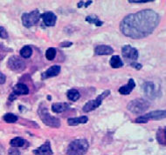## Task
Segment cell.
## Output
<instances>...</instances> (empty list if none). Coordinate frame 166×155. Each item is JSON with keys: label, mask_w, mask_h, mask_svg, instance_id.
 <instances>
[{"label": "cell", "mask_w": 166, "mask_h": 155, "mask_svg": "<svg viewBox=\"0 0 166 155\" xmlns=\"http://www.w3.org/2000/svg\"><path fill=\"white\" fill-rule=\"evenodd\" d=\"M160 16L153 10H143L124 17L120 23L122 33L134 39H144L158 26Z\"/></svg>", "instance_id": "6da1fadb"}, {"label": "cell", "mask_w": 166, "mask_h": 155, "mask_svg": "<svg viewBox=\"0 0 166 155\" xmlns=\"http://www.w3.org/2000/svg\"><path fill=\"white\" fill-rule=\"evenodd\" d=\"M38 114L40 116V119L42 120V122L48 126L54 127V128H58L60 126V119L56 117L50 115L47 105L44 103H41L40 105V106L38 108Z\"/></svg>", "instance_id": "7a4b0ae2"}, {"label": "cell", "mask_w": 166, "mask_h": 155, "mask_svg": "<svg viewBox=\"0 0 166 155\" xmlns=\"http://www.w3.org/2000/svg\"><path fill=\"white\" fill-rule=\"evenodd\" d=\"M89 148L86 140H75L69 144L66 148L67 155H85Z\"/></svg>", "instance_id": "3957f363"}, {"label": "cell", "mask_w": 166, "mask_h": 155, "mask_svg": "<svg viewBox=\"0 0 166 155\" xmlns=\"http://www.w3.org/2000/svg\"><path fill=\"white\" fill-rule=\"evenodd\" d=\"M150 103L143 98H136L131 100L127 105V109L134 114H141L149 109Z\"/></svg>", "instance_id": "277c9868"}, {"label": "cell", "mask_w": 166, "mask_h": 155, "mask_svg": "<svg viewBox=\"0 0 166 155\" xmlns=\"http://www.w3.org/2000/svg\"><path fill=\"white\" fill-rule=\"evenodd\" d=\"M110 94V91L106 90L104 91L101 94L98 95L95 99H92V100H89L88 102H87L83 108H82V111L84 112H92V111L95 110L96 108H98L100 105L102 103V100L107 98L108 95Z\"/></svg>", "instance_id": "5b68a950"}, {"label": "cell", "mask_w": 166, "mask_h": 155, "mask_svg": "<svg viewBox=\"0 0 166 155\" xmlns=\"http://www.w3.org/2000/svg\"><path fill=\"white\" fill-rule=\"evenodd\" d=\"M40 19V12L39 10H34L29 13H24L22 15V24L26 28L38 25Z\"/></svg>", "instance_id": "8992f818"}, {"label": "cell", "mask_w": 166, "mask_h": 155, "mask_svg": "<svg viewBox=\"0 0 166 155\" xmlns=\"http://www.w3.org/2000/svg\"><path fill=\"white\" fill-rule=\"evenodd\" d=\"M166 112L164 111H153L150 112V113H147L145 115L138 117L137 119H136L135 122L138 123V124H145L149 122V120L153 119V120H159L163 119L165 118Z\"/></svg>", "instance_id": "52a82bcc"}, {"label": "cell", "mask_w": 166, "mask_h": 155, "mask_svg": "<svg viewBox=\"0 0 166 155\" xmlns=\"http://www.w3.org/2000/svg\"><path fill=\"white\" fill-rule=\"evenodd\" d=\"M7 65H8L9 69H11L13 71H17V72L23 71L26 69V66L25 61L19 56H12L8 59Z\"/></svg>", "instance_id": "ba28073f"}, {"label": "cell", "mask_w": 166, "mask_h": 155, "mask_svg": "<svg viewBox=\"0 0 166 155\" xmlns=\"http://www.w3.org/2000/svg\"><path fill=\"white\" fill-rule=\"evenodd\" d=\"M122 55L128 62H135L138 58V51L131 45H126L122 48Z\"/></svg>", "instance_id": "9c48e42d"}, {"label": "cell", "mask_w": 166, "mask_h": 155, "mask_svg": "<svg viewBox=\"0 0 166 155\" xmlns=\"http://www.w3.org/2000/svg\"><path fill=\"white\" fill-rule=\"evenodd\" d=\"M143 92L145 93L147 97H149L150 98H155L157 97V87L155 84L153 82H145L144 84H143Z\"/></svg>", "instance_id": "30bf717a"}, {"label": "cell", "mask_w": 166, "mask_h": 155, "mask_svg": "<svg viewBox=\"0 0 166 155\" xmlns=\"http://www.w3.org/2000/svg\"><path fill=\"white\" fill-rule=\"evenodd\" d=\"M33 153L35 155H53V152L51 147V144L49 140H47L40 147L34 149Z\"/></svg>", "instance_id": "8fae6325"}, {"label": "cell", "mask_w": 166, "mask_h": 155, "mask_svg": "<svg viewBox=\"0 0 166 155\" xmlns=\"http://www.w3.org/2000/svg\"><path fill=\"white\" fill-rule=\"evenodd\" d=\"M60 72V65H53L51 67H49L47 71H44L41 75V78L42 79H47L49 78H53L59 75V73Z\"/></svg>", "instance_id": "7c38bea8"}, {"label": "cell", "mask_w": 166, "mask_h": 155, "mask_svg": "<svg viewBox=\"0 0 166 155\" xmlns=\"http://www.w3.org/2000/svg\"><path fill=\"white\" fill-rule=\"evenodd\" d=\"M44 24L47 26H54L57 21V17L53 12H46L40 15Z\"/></svg>", "instance_id": "4fadbf2b"}, {"label": "cell", "mask_w": 166, "mask_h": 155, "mask_svg": "<svg viewBox=\"0 0 166 155\" xmlns=\"http://www.w3.org/2000/svg\"><path fill=\"white\" fill-rule=\"evenodd\" d=\"M94 52L96 55H110L114 52V49L109 45H101L95 47Z\"/></svg>", "instance_id": "5bb4252c"}, {"label": "cell", "mask_w": 166, "mask_h": 155, "mask_svg": "<svg viewBox=\"0 0 166 155\" xmlns=\"http://www.w3.org/2000/svg\"><path fill=\"white\" fill-rule=\"evenodd\" d=\"M135 87H136V83H135L134 79L133 78H129L128 84L122 86V87H120L118 91L122 95H129Z\"/></svg>", "instance_id": "9a60e30c"}, {"label": "cell", "mask_w": 166, "mask_h": 155, "mask_svg": "<svg viewBox=\"0 0 166 155\" xmlns=\"http://www.w3.org/2000/svg\"><path fill=\"white\" fill-rule=\"evenodd\" d=\"M16 96L19 95H27L29 93V88L27 87L26 84H23V83H19V84H15L13 86V91Z\"/></svg>", "instance_id": "2e32d148"}, {"label": "cell", "mask_w": 166, "mask_h": 155, "mask_svg": "<svg viewBox=\"0 0 166 155\" xmlns=\"http://www.w3.org/2000/svg\"><path fill=\"white\" fill-rule=\"evenodd\" d=\"M88 121V118L87 116H80L77 118H70L67 119V124L71 126H75L80 124H86Z\"/></svg>", "instance_id": "e0dca14e"}, {"label": "cell", "mask_w": 166, "mask_h": 155, "mask_svg": "<svg viewBox=\"0 0 166 155\" xmlns=\"http://www.w3.org/2000/svg\"><path fill=\"white\" fill-rule=\"evenodd\" d=\"M69 108V105L67 103H53L52 105V110L56 113L63 112Z\"/></svg>", "instance_id": "ac0fdd59"}, {"label": "cell", "mask_w": 166, "mask_h": 155, "mask_svg": "<svg viewBox=\"0 0 166 155\" xmlns=\"http://www.w3.org/2000/svg\"><path fill=\"white\" fill-rule=\"evenodd\" d=\"M28 142L25 139H23L21 137H16L10 141V145L14 148H17V147H24L25 145Z\"/></svg>", "instance_id": "d6986e66"}, {"label": "cell", "mask_w": 166, "mask_h": 155, "mask_svg": "<svg viewBox=\"0 0 166 155\" xmlns=\"http://www.w3.org/2000/svg\"><path fill=\"white\" fill-rule=\"evenodd\" d=\"M109 64L111 65V67H113V68H120V67L123 66V62L122 61V59L118 55H115L110 58Z\"/></svg>", "instance_id": "ffe728a7"}, {"label": "cell", "mask_w": 166, "mask_h": 155, "mask_svg": "<svg viewBox=\"0 0 166 155\" xmlns=\"http://www.w3.org/2000/svg\"><path fill=\"white\" fill-rule=\"evenodd\" d=\"M87 23H89V24H94V25H95L96 26H101L103 25V22L102 21H101L99 19V18L96 16V15H88V16H87L86 19H85Z\"/></svg>", "instance_id": "44dd1931"}, {"label": "cell", "mask_w": 166, "mask_h": 155, "mask_svg": "<svg viewBox=\"0 0 166 155\" xmlns=\"http://www.w3.org/2000/svg\"><path fill=\"white\" fill-rule=\"evenodd\" d=\"M165 127L162 128L160 127L157 133V141L161 144V145H164L165 146L166 143V140H165V131H166Z\"/></svg>", "instance_id": "7402d4cb"}, {"label": "cell", "mask_w": 166, "mask_h": 155, "mask_svg": "<svg viewBox=\"0 0 166 155\" xmlns=\"http://www.w3.org/2000/svg\"><path fill=\"white\" fill-rule=\"evenodd\" d=\"M66 96L68 98V99H70L72 101H76L80 98V94L76 89H70V90L67 91Z\"/></svg>", "instance_id": "603a6c76"}, {"label": "cell", "mask_w": 166, "mask_h": 155, "mask_svg": "<svg viewBox=\"0 0 166 155\" xmlns=\"http://www.w3.org/2000/svg\"><path fill=\"white\" fill-rule=\"evenodd\" d=\"M32 54H33V49L29 45L22 47L20 50V56L23 58H29L32 56Z\"/></svg>", "instance_id": "cb8c5ba5"}, {"label": "cell", "mask_w": 166, "mask_h": 155, "mask_svg": "<svg viewBox=\"0 0 166 155\" xmlns=\"http://www.w3.org/2000/svg\"><path fill=\"white\" fill-rule=\"evenodd\" d=\"M3 119L7 123H15L18 121L19 118L13 113H5L3 117Z\"/></svg>", "instance_id": "d4e9b609"}, {"label": "cell", "mask_w": 166, "mask_h": 155, "mask_svg": "<svg viewBox=\"0 0 166 155\" xmlns=\"http://www.w3.org/2000/svg\"><path fill=\"white\" fill-rule=\"evenodd\" d=\"M56 57V50L55 48L51 47V48H48L46 52V58L47 60H53L54 58Z\"/></svg>", "instance_id": "484cf974"}, {"label": "cell", "mask_w": 166, "mask_h": 155, "mask_svg": "<svg viewBox=\"0 0 166 155\" xmlns=\"http://www.w3.org/2000/svg\"><path fill=\"white\" fill-rule=\"evenodd\" d=\"M8 155H20L19 150L12 147V148L9 149V151H8Z\"/></svg>", "instance_id": "4316f807"}, {"label": "cell", "mask_w": 166, "mask_h": 155, "mask_svg": "<svg viewBox=\"0 0 166 155\" xmlns=\"http://www.w3.org/2000/svg\"><path fill=\"white\" fill-rule=\"evenodd\" d=\"M0 38H2V39H7L8 38L6 30L5 28H3V27H0Z\"/></svg>", "instance_id": "83f0119b"}, {"label": "cell", "mask_w": 166, "mask_h": 155, "mask_svg": "<svg viewBox=\"0 0 166 155\" xmlns=\"http://www.w3.org/2000/svg\"><path fill=\"white\" fill-rule=\"evenodd\" d=\"M129 65H130V66H132L133 68L136 69V70H140V69H142V67H143V65H141V64H139V63H137L136 61L129 63Z\"/></svg>", "instance_id": "f1b7e54d"}, {"label": "cell", "mask_w": 166, "mask_h": 155, "mask_svg": "<svg viewBox=\"0 0 166 155\" xmlns=\"http://www.w3.org/2000/svg\"><path fill=\"white\" fill-rule=\"evenodd\" d=\"M154 0H129V3H134V4H137V3H149V2H153Z\"/></svg>", "instance_id": "f546056e"}, {"label": "cell", "mask_w": 166, "mask_h": 155, "mask_svg": "<svg viewBox=\"0 0 166 155\" xmlns=\"http://www.w3.org/2000/svg\"><path fill=\"white\" fill-rule=\"evenodd\" d=\"M5 81H6V76L3 72L0 71V84H5Z\"/></svg>", "instance_id": "4dcf8cb0"}, {"label": "cell", "mask_w": 166, "mask_h": 155, "mask_svg": "<svg viewBox=\"0 0 166 155\" xmlns=\"http://www.w3.org/2000/svg\"><path fill=\"white\" fill-rule=\"evenodd\" d=\"M72 45H73L72 42H65V43H61L60 46V47H69V46H71Z\"/></svg>", "instance_id": "1f68e13d"}, {"label": "cell", "mask_w": 166, "mask_h": 155, "mask_svg": "<svg viewBox=\"0 0 166 155\" xmlns=\"http://www.w3.org/2000/svg\"><path fill=\"white\" fill-rule=\"evenodd\" d=\"M16 98H17V96H16L14 93L12 92V94H11L10 97H9V100H10V101H13L14 99H16Z\"/></svg>", "instance_id": "d6a6232c"}, {"label": "cell", "mask_w": 166, "mask_h": 155, "mask_svg": "<svg viewBox=\"0 0 166 155\" xmlns=\"http://www.w3.org/2000/svg\"><path fill=\"white\" fill-rule=\"evenodd\" d=\"M4 154H5V148H4V146L0 144V155Z\"/></svg>", "instance_id": "836d02e7"}, {"label": "cell", "mask_w": 166, "mask_h": 155, "mask_svg": "<svg viewBox=\"0 0 166 155\" xmlns=\"http://www.w3.org/2000/svg\"><path fill=\"white\" fill-rule=\"evenodd\" d=\"M92 3H93L92 1H87V2H86L83 5H84L85 7H88L90 5H91V4H92Z\"/></svg>", "instance_id": "e575fe53"}, {"label": "cell", "mask_w": 166, "mask_h": 155, "mask_svg": "<svg viewBox=\"0 0 166 155\" xmlns=\"http://www.w3.org/2000/svg\"><path fill=\"white\" fill-rule=\"evenodd\" d=\"M83 5H84V2H79L78 3V5H77V6H78V8H80V7H82L83 6Z\"/></svg>", "instance_id": "d590c367"}]
</instances>
